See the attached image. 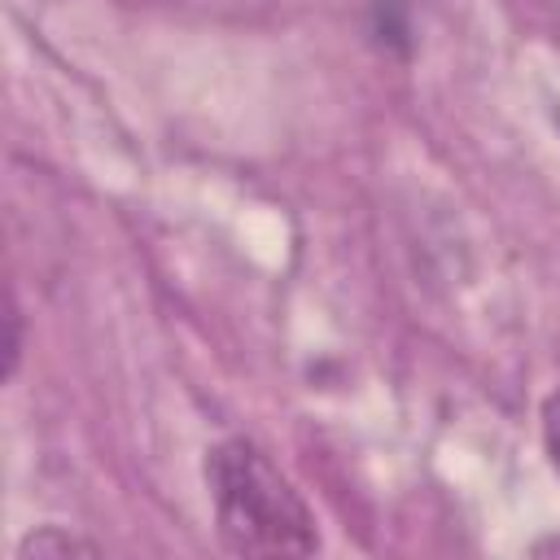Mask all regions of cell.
I'll return each mask as SVG.
<instances>
[{"label":"cell","instance_id":"obj_1","mask_svg":"<svg viewBox=\"0 0 560 560\" xmlns=\"http://www.w3.org/2000/svg\"><path fill=\"white\" fill-rule=\"evenodd\" d=\"M219 534L241 556H311L315 521L280 468L249 442H223L206 464Z\"/></svg>","mask_w":560,"mask_h":560},{"label":"cell","instance_id":"obj_2","mask_svg":"<svg viewBox=\"0 0 560 560\" xmlns=\"http://www.w3.org/2000/svg\"><path fill=\"white\" fill-rule=\"evenodd\" d=\"M70 556V551H96L92 542H79V538H66V534H52V529H44V534H35V538H26L22 542V556Z\"/></svg>","mask_w":560,"mask_h":560},{"label":"cell","instance_id":"obj_3","mask_svg":"<svg viewBox=\"0 0 560 560\" xmlns=\"http://www.w3.org/2000/svg\"><path fill=\"white\" fill-rule=\"evenodd\" d=\"M542 442H547V455H551V464L560 472V389L542 407Z\"/></svg>","mask_w":560,"mask_h":560}]
</instances>
